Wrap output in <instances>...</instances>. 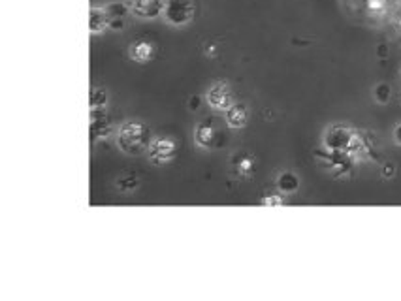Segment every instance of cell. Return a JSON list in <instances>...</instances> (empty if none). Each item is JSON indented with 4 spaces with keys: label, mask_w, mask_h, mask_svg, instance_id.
<instances>
[{
    "label": "cell",
    "mask_w": 401,
    "mask_h": 301,
    "mask_svg": "<svg viewBox=\"0 0 401 301\" xmlns=\"http://www.w3.org/2000/svg\"><path fill=\"white\" fill-rule=\"evenodd\" d=\"M356 132L345 125H332L324 134V145L328 151L335 153H346L351 149L352 142L356 140Z\"/></svg>",
    "instance_id": "3957f363"
},
{
    "label": "cell",
    "mask_w": 401,
    "mask_h": 301,
    "mask_svg": "<svg viewBox=\"0 0 401 301\" xmlns=\"http://www.w3.org/2000/svg\"><path fill=\"white\" fill-rule=\"evenodd\" d=\"M236 170L239 176H251L254 171V160L253 157H249V154H243L239 159L236 160Z\"/></svg>",
    "instance_id": "9a60e30c"
},
{
    "label": "cell",
    "mask_w": 401,
    "mask_h": 301,
    "mask_svg": "<svg viewBox=\"0 0 401 301\" xmlns=\"http://www.w3.org/2000/svg\"><path fill=\"white\" fill-rule=\"evenodd\" d=\"M151 142V128L142 120H127L117 130V147L121 149V153L130 157H137L147 151Z\"/></svg>",
    "instance_id": "6da1fadb"
},
{
    "label": "cell",
    "mask_w": 401,
    "mask_h": 301,
    "mask_svg": "<svg viewBox=\"0 0 401 301\" xmlns=\"http://www.w3.org/2000/svg\"><path fill=\"white\" fill-rule=\"evenodd\" d=\"M128 55H130L132 60L140 62V64H145V62H149L154 57V45L151 42H147V40H137V42L130 44V47H128Z\"/></svg>",
    "instance_id": "9c48e42d"
},
{
    "label": "cell",
    "mask_w": 401,
    "mask_h": 301,
    "mask_svg": "<svg viewBox=\"0 0 401 301\" xmlns=\"http://www.w3.org/2000/svg\"><path fill=\"white\" fill-rule=\"evenodd\" d=\"M89 119H91V140L93 142H100V140L111 136L113 120L106 108H91Z\"/></svg>",
    "instance_id": "5b68a950"
},
{
    "label": "cell",
    "mask_w": 401,
    "mask_h": 301,
    "mask_svg": "<svg viewBox=\"0 0 401 301\" xmlns=\"http://www.w3.org/2000/svg\"><path fill=\"white\" fill-rule=\"evenodd\" d=\"M128 10L134 16L142 19H153V17L162 16L164 10V0H125Z\"/></svg>",
    "instance_id": "52a82bcc"
},
{
    "label": "cell",
    "mask_w": 401,
    "mask_h": 301,
    "mask_svg": "<svg viewBox=\"0 0 401 301\" xmlns=\"http://www.w3.org/2000/svg\"><path fill=\"white\" fill-rule=\"evenodd\" d=\"M394 174H396V166H394V162H386V164H383V177L390 179V177H394Z\"/></svg>",
    "instance_id": "d6986e66"
},
{
    "label": "cell",
    "mask_w": 401,
    "mask_h": 301,
    "mask_svg": "<svg viewBox=\"0 0 401 301\" xmlns=\"http://www.w3.org/2000/svg\"><path fill=\"white\" fill-rule=\"evenodd\" d=\"M89 28H91L93 34H100L111 28V17L106 11V8H100V6L91 8V11H89Z\"/></svg>",
    "instance_id": "ba28073f"
},
{
    "label": "cell",
    "mask_w": 401,
    "mask_h": 301,
    "mask_svg": "<svg viewBox=\"0 0 401 301\" xmlns=\"http://www.w3.org/2000/svg\"><path fill=\"white\" fill-rule=\"evenodd\" d=\"M162 17L174 27H185L196 17V0H164Z\"/></svg>",
    "instance_id": "7a4b0ae2"
},
{
    "label": "cell",
    "mask_w": 401,
    "mask_h": 301,
    "mask_svg": "<svg viewBox=\"0 0 401 301\" xmlns=\"http://www.w3.org/2000/svg\"><path fill=\"white\" fill-rule=\"evenodd\" d=\"M249 120V111L245 104H234L230 110L226 111V123L234 130H239L243 126L247 125Z\"/></svg>",
    "instance_id": "30bf717a"
},
{
    "label": "cell",
    "mask_w": 401,
    "mask_h": 301,
    "mask_svg": "<svg viewBox=\"0 0 401 301\" xmlns=\"http://www.w3.org/2000/svg\"><path fill=\"white\" fill-rule=\"evenodd\" d=\"M140 185V179H137L134 174H125V176L117 177V188L121 191H134Z\"/></svg>",
    "instance_id": "2e32d148"
},
{
    "label": "cell",
    "mask_w": 401,
    "mask_h": 301,
    "mask_svg": "<svg viewBox=\"0 0 401 301\" xmlns=\"http://www.w3.org/2000/svg\"><path fill=\"white\" fill-rule=\"evenodd\" d=\"M392 96V89L388 83H380L375 87V100L379 102V104H386Z\"/></svg>",
    "instance_id": "e0dca14e"
},
{
    "label": "cell",
    "mask_w": 401,
    "mask_h": 301,
    "mask_svg": "<svg viewBox=\"0 0 401 301\" xmlns=\"http://www.w3.org/2000/svg\"><path fill=\"white\" fill-rule=\"evenodd\" d=\"M89 104H91V108H106V104H108V91L102 87L91 89Z\"/></svg>",
    "instance_id": "4fadbf2b"
},
{
    "label": "cell",
    "mask_w": 401,
    "mask_h": 301,
    "mask_svg": "<svg viewBox=\"0 0 401 301\" xmlns=\"http://www.w3.org/2000/svg\"><path fill=\"white\" fill-rule=\"evenodd\" d=\"M394 142H396L397 145H401V123H397L396 128H394Z\"/></svg>",
    "instance_id": "ffe728a7"
},
{
    "label": "cell",
    "mask_w": 401,
    "mask_h": 301,
    "mask_svg": "<svg viewBox=\"0 0 401 301\" xmlns=\"http://www.w3.org/2000/svg\"><path fill=\"white\" fill-rule=\"evenodd\" d=\"M200 102H202L200 96H193V98H191V110H198Z\"/></svg>",
    "instance_id": "44dd1931"
},
{
    "label": "cell",
    "mask_w": 401,
    "mask_h": 301,
    "mask_svg": "<svg viewBox=\"0 0 401 301\" xmlns=\"http://www.w3.org/2000/svg\"><path fill=\"white\" fill-rule=\"evenodd\" d=\"M177 142L171 137H154L149 145V157L154 164H166L176 159Z\"/></svg>",
    "instance_id": "8992f818"
},
{
    "label": "cell",
    "mask_w": 401,
    "mask_h": 301,
    "mask_svg": "<svg viewBox=\"0 0 401 301\" xmlns=\"http://www.w3.org/2000/svg\"><path fill=\"white\" fill-rule=\"evenodd\" d=\"M194 140H196V143L202 149L213 147L215 142H217V130L211 125H208V123H202L194 130Z\"/></svg>",
    "instance_id": "8fae6325"
},
{
    "label": "cell",
    "mask_w": 401,
    "mask_h": 301,
    "mask_svg": "<svg viewBox=\"0 0 401 301\" xmlns=\"http://www.w3.org/2000/svg\"><path fill=\"white\" fill-rule=\"evenodd\" d=\"M264 205H285V198L281 194H269V196L264 198Z\"/></svg>",
    "instance_id": "ac0fdd59"
},
{
    "label": "cell",
    "mask_w": 401,
    "mask_h": 301,
    "mask_svg": "<svg viewBox=\"0 0 401 301\" xmlns=\"http://www.w3.org/2000/svg\"><path fill=\"white\" fill-rule=\"evenodd\" d=\"M205 102H208L213 110L228 111L232 106L236 104V98H234V93H232V87L228 83L217 81L208 89V93H205Z\"/></svg>",
    "instance_id": "277c9868"
},
{
    "label": "cell",
    "mask_w": 401,
    "mask_h": 301,
    "mask_svg": "<svg viewBox=\"0 0 401 301\" xmlns=\"http://www.w3.org/2000/svg\"><path fill=\"white\" fill-rule=\"evenodd\" d=\"M277 186H279V191L285 192V194L296 192L298 188H300V177H298L294 171H283V174L277 177Z\"/></svg>",
    "instance_id": "7c38bea8"
},
{
    "label": "cell",
    "mask_w": 401,
    "mask_h": 301,
    "mask_svg": "<svg viewBox=\"0 0 401 301\" xmlns=\"http://www.w3.org/2000/svg\"><path fill=\"white\" fill-rule=\"evenodd\" d=\"M104 8L106 11L110 13L111 21H113V19H123L127 13H130L127 2H110V4L104 6Z\"/></svg>",
    "instance_id": "5bb4252c"
}]
</instances>
